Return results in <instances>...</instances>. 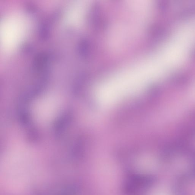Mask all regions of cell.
Segmentation results:
<instances>
[{"label":"cell","instance_id":"1","mask_svg":"<svg viewBox=\"0 0 195 195\" xmlns=\"http://www.w3.org/2000/svg\"><path fill=\"white\" fill-rule=\"evenodd\" d=\"M157 195H165V194H158Z\"/></svg>","mask_w":195,"mask_h":195}]
</instances>
